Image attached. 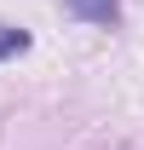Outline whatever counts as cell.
I'll use <instances>...</instances> for the list:
<instances>
[{"mask_svg": "<svg viewBox=\"0 0 144 150\" xmlns=\"http://www.w3.org/2000/svg\"><path fill=\"white\" fill-rule=\"evenodd\" d=\"M69 6V18L92 23V29H115L121 23V0H64Z\"/></svg>", "mask_w": 144, "mask_h": 150, "instance_id": "cell-1", "label": "cell"}, {"mask_svg": "<svg viewBox=\"0 0 144 150\" xmlns=\"http://www.w3.org/2000/svg\"><path fill=\"white\" fill-rule=\"evenodd\" d=\"M18 52H29V35H23V29H6V23H0V58H18Z\"/></svg>", "mask_w": 144, "mask_h": 150, "instance_id": "cell-2", "label": "cell"}]
</instances>
